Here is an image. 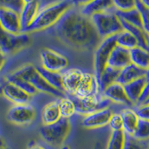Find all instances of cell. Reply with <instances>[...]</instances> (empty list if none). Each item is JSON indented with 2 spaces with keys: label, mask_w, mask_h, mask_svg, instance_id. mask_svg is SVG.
Here are the masks:
<instances>
[{
  "label": "cell",
  "mask_w": 149,
  "mask_h": 149,
  "mask_svg": "<svg viewBox=\"0 0 149 149\" xmlns=\"http://www.w3.org/2000/svg\"><path fill=\"white\" fill-rule=\"evenodd\" d=\"M101 39L117 35L124 30L121 21L116 14V8L96 14L90 17Z\"/></svg>",
  "instance_id": "3957f363"
},
{
  "label": "cell",
  "mask_w": 149,
  "mask_h": 149,
  "mask_svg": "<svg viewBox=\"0 0 149 149\" xmlns=\"http://www.w3.org/2000/svg\"><path fill=\"white\" fill-rule=\"evenodd\" d=\"M75 104L76 113L86 116L98 110L108 108L110 101L104 98L101 93H96L85 98L70 96Z\"/></svg>",
  "instance_id": "52a82bcc"
},
{
  "label": "cell",
  "mask_w": 149,
  "mask_h": 149,
  "mask_svg": "<svg viewBox=\"0 0 149 149\" xmlns=\"http://www.w3.org/2000/svg\"><path fill=\"white\" fill-rule=\"evenodd\" d=\"M102 95L110 102L126 105L130 108H133L134 106L127 98L123 85L117 82L107 86L102 93Z\"/></svg>",
  "instance_id": "e0dca14e"
},
{
  "label": "cell",
  "mask_w": 149,
  "mask_h": 149,
  "mask_svg": "<svg viewBox=\"0 0 149 149\" xmlns=\"http://www.w3.org/2000/svg\"><path fill=\"white\" fill-rule=\"evenodd\" d=\"M133 109L139 119L149 121V104L134 106Z\"/></svg>",
  "instance_id": "74e56055"
},
{
  "label": "cell",
  "mask_w": 149,
  "mask_h": 149,
  "mask_svg": "<svg viewBox=\"0 0 149 149\" xmlns=\"http://www.w3.org/2000/svg\"><path fill=\"white\" fill-rule=\"evenodd\" d=\"M7 61V55L0 49V71L2 70V68L5 66Z\"/></svg>",
  "instance_id": "60d3db41"
},
{
  "label": "cell",
  "mask_w": 149,
  "mask_h": 149,
  "mask_svg": "<svg viewBox=\"0 0 149 149\" xmlns=\"http://www.w3.org/2000/svg\"><path fill=\"white\" fill-rule=\"evenodd\" d=\"M41 7H42L41 2L35 0L25 1L23 8L19 14L22 33H27L28 29L35 19Z\"/></svg>",
  "instance_id": "4fadbf2b"
},
{
  "label": "cell",
  "mask_w": 149,
  "mask_h": 149,
  "mask_svg": "<svg viewBox=\"0 0 149 149\" xmlns=\"http://www.w3.org/2000/svg\"><path fill=\"white\" fill-rule=\"evenodd\" d=\"M61 149H70V148L68 147V146H63Z\"/></svg>",
  "instance_id": "bcb514c9"
},
{
  "label": "cell",
  "mask_w": 149,
  "mask_h": 149,
  "mask_svg": "<svg viewBox=\"0 0 149 149\" xmlns=\"http://www.w3.org/2000/svg\"><path fill=\"white\" fill-rule=\"evenodd\" d=\"M146 78H147L148 81H149V67L147 70V74H146Z\"/></svg>",
  "instance_id": "ee69618b"
},
{
  "label": "cell",
  "mask_w": 149,
  "mask_h": 149,
  "mask_svg": "<svg viewBox=\"0 0 149 149\" xmlns=\"http://www.w3.org/2000/svg\"><path fill=\"white\" fill-rule=\"evenodd\" d=\"M120 21L124 30L127 31H129L130 34H132L135 37V38L136 39V40H137L138 42L139 46L148 50L147 33H146L142 29H140V28L139 27L133 26L131 24L128 23V22H125V21L122 20V19H120Z\"/></svg>",
  "instance_id": "4316f807"
},
{
  "label": "cell",
  "mask_w": 149,
  "mask_h": 149,
  "mask_svg": "<svg viewBox=\"0 0 149 149\" xmlns=\"http://www.w3.org/2000/svg\"><path fill=\"white\" fill-rule=\"evenodd\" d=\"M143 2L145 5H146V7H148L149 8V0H145V1H142Z\"/></svg>",
  "instance_id": "7bdbcfd3"
},
{
  "label": "cell",
  "mask_w": 149,
  "mask_h": 149,
  "mask_svg": "<svg viewBox=\"0 0 149 149\" xmlns=\"http://www.w3.org/2000/svg\"><path fill=\"white\" fill-rule=\"evenodd\" d=\"M136 7L140 12L142 19V29L149 34V8L142 1H136Z\"/></svg>",
  "instance_id": "e575fe53"
},
{
  "label": "cell",
  "mask_w": 149,
  "mask_h": 149,
  "mask_svg": "<svg viewBox=\"0 0 149 149\" xmlns=\"http://www.w3.org/2000/svg\"><path fill=\"white\" fill-rule=\"evenodd\" d=\"M117 46L126 49L127 50H131L134 48L139 46L138 42L132 34L129 31L123 30L122 32L116 35Z\"/></svg>",
  "instance_id": "f546056e"
},
{
  "label": "cell",
  "mask_w": 149,
  "mask_h": 149,
  "mask_svg": "<svg viewBox=\"0 0 149 149\" xmlns=\"http://www.w3.org/2000/svg\"><path fill=\"white\" fill-rule=\"evenodd\" d=\"M84 72L78 68H72L62 72L63 91L71 96L74 95L83 78Z\"/></svg>",
  "instance_id": "7c38bea8"
},
{
  "label": "cell",
  "mask_w": 149,
  "mask_h": 149,
  "mask_svg": "<svg viewBox=\"0 0 149 149\" xmlns=\"http://www.w3.org/2000/svg\"><path fill=\"white\" fill-rule=\"evenodd\" d=\"M4 81H5L6 82H9V83L14 84L31 96H34L38 93V91L36 90V88L32 84H31L30 83H29L25 80L15 75L13 72L8 74L5 77Z\"/></svg>",
  "instance_id": "f1b7e54d"
},
{
  "label": "cell",
  "mask_w": 149,
  "mask_h": 149,
  "mask_svg": "<svg viewBox=\"0 0 149 149\" xmlns=\"http://www.w3.org/2000/svg\"><path fill=\"white\" fill-rule=\"evenodd\" d=\"M116 10L119 11H128L136 8V1H113Z\"/></svg>",
  "instance_id": "8d00e7d4"
},
{
  "label": "cell",
  "mask_w": 149,
  "mask_h": 149,
  "mask_svg": "<svg viewBox=\"0 0 149 149\" xmlns=\"http://www.w3.org/2000/svg\"><path fill=\"white\" fill-rule=\"evenodd\" d=\"M2 95L14 104H29L32 96L16 86L15 84L4 81L2 84Z\"/></svg>",
  "instance_id": "5bb4252c"
},
{
  "label": "cell",
  "mask_w": 149,
  "mask_h": 149,
  "mask_svg": "<svg viewBox=\"0 0 149 149\" xmlns=\"http://www.w3.org/2000/svg\"><path fill=\"white\" fill-rule=\"evenodd\" d=\"M113 113L110 108H105L84 116L82 124L86 128L94 129L108 125L112 114Z\"/></svg>",
  "instance_id": "2e32d148"
},
{
  "label": "cell",
  "mask_w": 149,
  "mask_h": 149,
  "mask_svg": "<svg viewBox=\"0 0 149 149\" xmlns=\"http://www.w3.org/2000/svg\"><path fill=\"white\" fill-rule=\"evenodd\" d=\"M76 2L69 0L49 2L42 6L33 23L27 31H37L53 27L66 12L75 6Z\"/></svg>",
  "instance_id": "7a4b0ae2"
},
{
  "label": "cell",
  "mask_w": 149,
  "mask_h": 149,
  "mask_svg": "<svg viewBox=\"0 0 149 149\" xmlns=\"http://www.w3.org/2000/svg\"><path fill=\"white\" fill-rule=\"evenodd\" d=\"M146 74H147V70L141 69L133 63H130L128 66L121 70L120 74L116 82L125 86L139 78L146 77Z\"/></svg>",
  "instance_id": "ffe728a7"
},
{
  "label": "cell",
  "mask_w": 149,
  "mask_h": 149,
  "mask_svg": "<svg viewBox=\"0 0 149 149\" xmlns=\"http://www.w3.org/2000/svg\"><path fill=\"white\" fill-rule=\"evenodd\" d=\"M108 125L112 131L123 130V122L120 113H113L110 117Z\"/></svg>",
  "instance_id": "d590c367"
},
{
  "label": "cell",
  "mask_w": 149,
  "mask_h": 149,
  "mask_svg": "<svg viewBox=\"0 0 149 149\" xmlns=\"http://www.w3.org/2000/svg\"><path fill=\"white\" fill-rule=\"evenodd\" d=\"M0 146H4V142L1 138H0Z\"/></svg>",
  "instance_id": "f6af8a7d"
},
{
  "label": "cell",
  "mask_w": 149,
  "mask_h": 149,
  "mask_svg": "<svg viewBox=\"0 0 149 149\" xmlns=\"http://www.w3.org/2000/svg\"><path fill=\"white\" fill-rule=\"evenodd\" d=\"M116 46V35H114L102 39L95 49L94 55V74L97 81L100 78L105 68L107 66L110 54Z\"/></svg>",
  "instance_id": "8992f818"
},
{
  "label": "cell",
  "mask_w": 149,
  "mask_h": 149,
  "mask_svg": "<svg viewBox=\"0 0 149 149\" xmlns=\"http://www.w3.org/2000/svg\"><path fill=\"white\" fill-rule=\"evenodd\" d=\"M78 9L83 15L89 18L96 14L113 9V1L109 0H94L79 2Z\"/></svg>",
  "instance_id": "9a60e30c"
},
{
  "label": "cell",
  "mask_w": 149,
  "mask_h": 149,
  "mask_svg": "<svg viewBox=\"0 0 149 149\" xmlns=\"http://www.w3.org/2000/svg\"><path fill=\"white\" fill-rule=\"evenodd\" d=\"M130 63V50L116 46L110 54L107 66L121 70Z\"/></svg>",
  "instance_id": "d6986e66"
},
{
  "label": "cell",
  "mask_w": 149,
  "mask_h": 149,
  "mask_svg": "<svg viewBox=\"0 0 149 149\" xmlns=\"http://www.w3.org/2000/svg\"><path fill=\"white\" fill-rule=\"evenodd\" d=\"M147 81V78L143 77L124 86L127 98L134 106L137 104Z\"/></svg>",
  "instance_id": "44dd1931"
},
{
  "label": "cell",
  "mask_w": 149,
  "mask_h": 149,
  "mask_svg": "<svg viewBox=\"0 0 149 149\" xmlns=\"http://www.w3.org/2000/svg\"><path fill=\"white\" fill-rule=\"evenodd\" d=\"M71 130L70 119L61 118L55 123L42 125L40 134L45 142L52 147L59 148L63 146Z\"/></svg>",
  "instance_id": "277c9868"
},
{
  "label": "cell",
  "mask_w": 149,
  "mask_h": 149,
  "mask_svg": "<svg viewBox=\"0 0 149 149\" xmlns=\"http://www.w3.org/2000/svg\"><path fill=\"white\" fill-rule=\"evenodd\" d=\"M96 93H101L95 74L89 72H84L81 84L74 96L78 98H85Z\"/></svg>",
  "instance_id": "ac0fdd59"
},
{
  "label": "cell",
  "mask_w": 149,
  "mask_h": 149,
  "mask_svg": "<svg viewBox=\"0 0 149 149\" xmlns=\"http://www.w3.org/2000/svg\"><path fill=\"white\" fill-rule=\"evenodd\" d=\"M149 141H142L133 135L125 134V141L123 149H148Z\"/></svg>",
  "instance_id": "d6a6232c"
},
{
  "label": "cell",
  "mask_w": 149,
  "mask_h": 149,
  "mask_svg": "<svg viewBox=\"0 0 149 149\" xmlns=\"http://www.w3.org/2000/svg\"><path fill=\"white\" fill-rule=\"evenodd\" d=\"M25 1H19V0H15V1H6V2H2L1 3L2 6L17 12L19 14H20L22 8H23Z\"/></svg>",
  "instance_id": "f35d334b"
},
{
  "label": "cell",
  "mask_w": 149,
  "mask_h": 149,
  "mask_svg": "<svg viewBox=\"0 0 149 149\" xmlns=\"http://www.w3.org/2000/svg\"><path fill=\"white\" fill-rule=\"evenodd\" d=\"M123 122V131L129 135H134L139 122V118L133 108L127 107L120 112Z\"/></svg>",
  "instance_id": "7402d4cb"
},
{
  "label": "cell",
  "mask_w": 149,
  "mask_h": 149,
  "mask_svg": "<svg viewBox=\"0 0 149 149\" xmlns=\"http://www.w3.org/2000/svg\"><path fill=\"white\" fill-rule=\"evenodd\" d=\"M37 110L30 104H14L8 111V121L18 125H26L35 119Z\"/></svg>",
  "instance_id": "30bf717a"
},
{
  "label": "cell",
  "mask_w": 149,
  "mask_h": 149,
  "mask_svg": "<svg viewBox=\"0 0 149 149\" xmlns=\"http://www.w3.org/2000/svg\"><path fill=\"white\" fill-rule=\"evenodd\" d=\"M148 100H149V81H148L146 86H145L144 89H143V91H142V94H141L140 98H139L137 104H136L135 106L144 104H146Z\"/></svg>",
  "instance_id": "ab89813d"
},
{
  "label": "cell",
  "mask_w": 149,
  "mask_h": 149,
  "mask_svg": "<svg viewBox=\"0 0 149 149\" xmlns=\"http://www.w3.org/2000/svg\"><path fill=\"white\" fill-rule=\"evenodd\" d=\"M125 141V133L123 130L112 131L107 149H123Z\"/></svg>",
  "instance_id": "1f68e13d"
},
{
  "label": "cell",
  "mask_w": 149,
  "mask_h": 149,
  "mask_svg": "<svg viewBox=\"0 0 149 149\" xmlns=\"http://www.w3.org/2000/svg\"><path fill=\"white\" fill-rule=\"evenodd\" d=\"M61 119L58 101L52 102L45 106L42 111V122L43 125L54 124Z\"/></svg>",
  "instance_id": "603a6c76"
},
{
  "label": "cell",
  "mask_w": 149,
  "mask_h": 149,
  "mask_svg": "<svg viewBox=\"0 0 149 149\" xmlns=\"http://www.w3.org/2000/svg\"><path fill=\"white\" fill-rule=\"evenodd\" d=\"M131 63L138 67L147 70L149 67V51L140 46L130 50Z\"/></svg>",
  "instance_id": "cb8c5ba5"
},
{
  "label": "cell",
  "mask_w": 149,
  "mask_h": 149,
  "mask_svg": "<svg viewBox=\"0 0 149 149\" xmlns=\"http://www.w3.org/2000/svg\"><path fill=\"white\" fill-rule=\"evenodd\" d=\"M13 73L17 76L30 83L31 84H32L38 92H42L48 95H54L61 98H63V96L66 94L63 92L57 90L49 84L41 76V74L37 71V67L34 65H25L16 71L13 72Z\"/></svg>",
  "instance_id": "5b68a950"
},
{
  "label": "cell",
  "mask_w": 149,
  "mask_h": 149,
  "mask_svg": "<svg viewBox=\"0 0 149 149\" xmlns=\"http://www.w3.org/2000/svg\"><path fill=\"white\" fill-rule=\"evenodd\" d=\"M133 136L139 140L149 141V121L139 119L138 125Z\"/></svg>",
  "instance_id": "836d02e7"
},
{
  "label": "cell",
  "mask_w": 149,
  "mask_h": 149,
  "mask_svg": "<svg viewBox=\"0 0 149 149\" xmlns=\"http://www.w3.org/2000/svg\"><path fill=\"white\" fill-rule=\"evenodd\" d=\"M59 109L61 118L70 119L74 113H76L75 104L70 97H63L59 101Z\"/></svg>",
  "instance_id": "4dcf8cb0"
},
{
  "label": "cell",
  "mask_w": 149,
  "mask_h": 149,
  "mask_svg": "<svg viewBox=\"0 0 149 149\" xmlns=\"http://www.w3.org/2000/svg\"><path fill=\"white\" fill-rule=\"evenodd\" d=\"M30 42L31 38L28 33L13 34L0 27V49L7 56L26 48Z\"/></svg>",
  "instance_id": "ba28073f"
},
{
  "label": "cell",
  "mask_w": 149,
  "mask_h": 149,
  "mask_svg": "<svg viewBox=\"0 0 149 149\" xmlns=\"http://www.w3.org/2000/svg\"><path fill=\"white\" fill-rule=\"evenodd\" d=\"M52 29L61 42L79 50L96 49L102 41L90 18L83 15L77 5L68 10Z\"/></svg>",
  "instance_id": "6da1fadb"
},
{
  "label": "cell",
  "mask_w": 149,
  "mask_h": 149,
  "mask_svg": "<svg viewBox=\"0 0 149 149\" xmlns=\"http://www.w3.org/2000/svg\"><path fill=\"white\" fill-rule=\"evenodd\" d=\"M121 70H116L115 68H113L110 66H107L105 68L104 70L102 72L100 78L98 80V85L99 91L102 93L104 90L107 88V86L117 81V79L119 78Z\"/></svg>",
  "instance_id": "d4e9b609"
},
{
  "label": "cell",
  "mask_w": 149,
  "mask_h": 149,
  "mask_svg": "<svg viewBox=\"0 0 149 149\" xmlns=\"http://www.w3.org/2000/svg\"><path fill=\"white\" fill-rule=\"evenodd\" d=\"M148 149H149V144H148Z\"/></svg>",
  "instance_id": "c3c4849f"
},
{
  "label": "cell",
  "mask_w": 149,
  "mask_h": 149,
  "mask_svg": "<svg viewBox=\"0 0 149 149\" xmlns=\"http://www.w3.org/2000/svg\"><path fill=\"white\" fill-rule=\"evenodd\" d=\"M28 149H46V148L43 147L42 146L39 144H37L36 142H34V141L30 142V144L29 146V148Z\"/></svg>",
  "instance_id": "b9f144b4"
},
{
  "label": "cell",
  "mask_w": 149,
  "mask_h": 149,
  "mask_svg": "<svg viewBox=\"0 0 149 149\" xmlns=\"http://www.w3.org/2000/svg\"><path fill=\"white\" fill-rule=\"evenodd\" d=\"M36 67H37L38 72L41 74V76L44 78L49 84L57 90L64 93L63 87V81H62V73L49 71V70H45L42 66H36Z\"/></svg>",
  "instance_id": "484cf974"
},
{
  "label": "cell",
  "mask_w": 149,
  "mask_h": 149,
  "mask_svg": "<svg viewBox=\"0 0 149 149\" xmlns=\"http://www.w3.org/2000/svg\"><path fill=\"white\" fill-rule=\"evenodd\" d=\"M0 149H8L5 147V146H0Z\"/></svg>",
  "instance_id": "7dc6e473"
},
{
  "label": "cell",
  "mask_w": 149,
  "mask_h": 149,
  "mask_svg": "<svg viewBox=\"0 0 149 149\" xmlns=\"http://www.w3.org/2000/svg\"><path fill=\"white\" fill-rule=\"evenodd\" d=\"M40 58L42 67L54 72H61L69 65L66 57L49 48H44L41 50Z\"/></svg>",
  "instance_id": "9c48e42d"
},
{
  "label": "cell",
  "mask_w": 149,
  "mask_h": 149,
  "mask_svg": "<svg viewBox=\"0 0 149 149\" xmlns=\"http://www.w3.org/2000/svg\"><path fill=\"white\" fill-rule=\"evenodd\" d=\"M0 27L10 34H19L22 33L19 14L0 5Z\"/></svg>",
  "instance_id": "8fae6325"
},
{
  "label": "cell",
  "mask_w": 149,
  "mask_h": 149,
  "mask_svg": "<svg viewBox=\"0 0 149 149\" xmlns=\"http://www.w3.org/2000/svg\"><path fill=\"white\" fill-rule=\"evenodd\" d=\"M116 14L120 19L125 21L133 26L142 29V15L136 7L128 11H119L116 10Z\"/></svg>",
  "instance_id": "83f0119b"
}]
</instances>
